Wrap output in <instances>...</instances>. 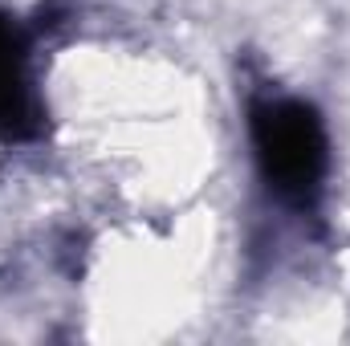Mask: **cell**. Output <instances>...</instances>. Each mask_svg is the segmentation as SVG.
I'll return each instance as SVG.
<instances>
[{
  "label": "cell",
  "mask_w": 350,
  "mask_h": 346,
  "mask_svg": "<svg viewBox=\"0 0 350 346\" xmlns=\"http://www.w3.org/2000/svg\"><path fill=\"white\" fill-rule=\"evenodd\" d=\"M249 135L265 187L281 204L314 212L330 175V139L322 114L301 98H257L249 110Z\"/></svg>",
  "instance_id": "cell-1"
},
{
  "label": "cell",
  "mask_w": 350,
  "mask_h": 346,
  "mask_svg": "<svg viewBox=\"0 0 350 346\" xmlns=\"http://www.w3.org/2000/svg\"><path fill=\"white\" fill-rule=\"evenodd\" d=\"M25 53L29 49H25L21 29L0 16V139H29L41 127Z\"/></svg>",
  "instance_id": "cell-2"
}]
</instances>
